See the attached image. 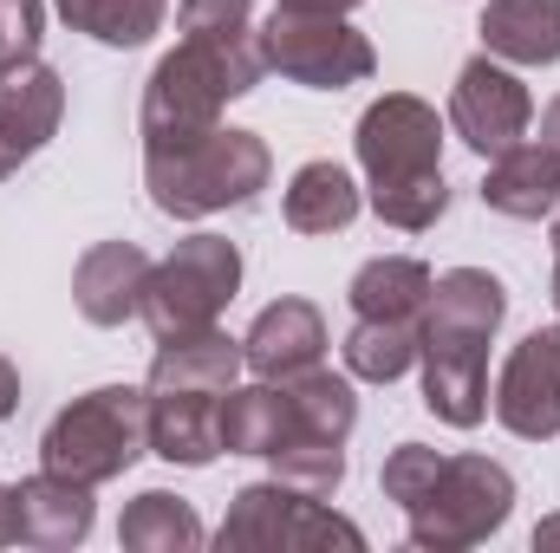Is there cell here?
<instances>
[{
  "label": "cell",
  "mask_w": 560,
  "mask_h": 553,
  "mask_svg": "<svg viewBox=\"0 0 560 553\" xmlns=\"http://www.w3.org/2000/svg\"><path fill=\"white\" fill-rule=\"evenodd\" d=\"M215 548L222 553H319V548L359 553L365 534L346 515H332L319 495H300L287 482H248L229 502V515L215 528Z\"/></svg>",
  "instance_id": "6"
},
{
  "label": "cell",
  "mask_w": 560,
  "mask_h": 553,
  "mask_svg": "<svg viewBox=\"0 0 560 553\" xmlns=\"http://www.w3.org/2000/svg\"><path fill=\"white\" fill-rule=\"evenodd\" d=\"M300 436V416H293V398L287 385L261 378V385H235L222 398V449L229 456H275Z\"/></svg>",
  "instance_id": "20"
},
{
  "label": "cell",
  "mask_w": 560,
  "mask_h": 553,
  "mask_svg": "<svg viewBox=\"0 0 560 553\" xmlns=\"http://www.w3.org/2000/svg\"><path fill=\"white\" fill-rule=\"evenodd\" d=\"M268 462H275V482L300 489V495H319V502L339 495V482H346V443H332V436H293Z\"/></svg>",
  "instance_id": "28"
},
{
  "label": "cell",
  "mask_w": 560,
  "mask_h": 553,
  "mask_svg": "<svg viewBox=\"0 0 560 553\" xmlns=\"http://www.w3.org/2000/svg\"><path fill=\"white\" fill-rule=\"evenodd\" d=\"M418 365H423V404H430L436 423L476 430V423L489 416V345L423 332Z\"/></svg>",
  "instance_id": "11"
},
{
  "label": "cell",
  "mask_w": 560,
  "mask_h": 553,
  "mask_svg": "<svg viewBox=\"0 0 560 553\" xmlns=\"http://www.w3.org/2000/svg\"><path fill=\"white\" fill-rule=\"evenodd\" d=\"M92 534V489L72 482V475H26L20 482V541L26 548H46V553H66Z\"/></svg>",
  "instance_id": "18"
},
{
  "label": "cell",
  "mask_w": 560,
  "mask_h": 553,
  "mask_svg": "<svg viewBox=\"0 0 560 553\" xmlns=\"http://www.w3.org/2000/svg\"><path fill=\"white\" fill-rule=\"evenodd\" d=\"M118 541L131 553H196L202 548V521L183 495H163V489H143L138 502L125 508L118 521Z\"/></svg>",
  "instance_id": "25"
},
{
  "label": "cell",
  "mask_w": 560,
  "mask_h": 553,
  "mask_svg": "<svg viewBox=\"0 0 560 553\" xmlns=\"http://www.w3.org/2000/svg\"><path fill=\"white\" fill-rule=\"evenodd\" d=\"M482 46L509 66H555L560 59V0H489Z\"/></svg>",
  "instance_id": "21"
},
{
  "label": "cell",
  "mask_w": 560,
  "mask_h": 553,
  "mask_svg": "<svg viewBox=\"0 0 560 553\" xmlns=\"http://www.w3.org/2000/svg\"><path fill=\"white\" fill-rule=\"evenodd\" d=\"M59 111H66V79L52 66H39V59L0 66V131L20 156H33L59 131Z\"/></svg>",
  "instance_id": "19"
},
{
  "label": "cell",
  "mask_w": 560,
  "mask_h": 553,
  "mask_svg": "<svg viewBox=\"0 0 560 553\" xmlns=\"http://www.w3.org/2000/svg\"><path fill=\"white\" fill-rule=\"evenodd\" d=\"M39 33H46V0H0V66L39 59Z\"/></svg>",
  "instance_id": "30"
},
{
  "label": "cell",
  "mask_w": 560,
  "mask_h": 553,
  "mask_svg": "<svg viewBox=\"0 0 560 553\" xmlns=\"http://www.w3.org/2000/svg\"><path fill=\"white\" fill-rule=\"evenodd\" d=\"M436 469H443V449H430V443H398V449L385 456V495H392L398 508H418L423 495H430V482H436Z\"/></svg>",
  "instance_id": "29"
},
{
  "label": "cell",
  "mask_w": 560,
  "mask_h": 553,
  "mask_svg": "<svg viewBox=\"0 0 560 553\" xmlns=\"http://www.w3.org/2000/svg\"><path fill=\"white\" fill-rule=\"evenodd\" d=\"M541 143H555V150H560V98L541 111Z\"/></svg>",
  "instance_id": "34"
},
{
  "label": "cell",
  "mask_w": 560,
  "mask_h": 553,
  "mask_svg": "<svg viewBox=\"0 0 560 553\" xmlns=\"http://www.w3.org/2000/svg\"><path fill=\"white\" fill-rule=\"evenodd\" d=\"M20 163H26V156H20V150H13V143H7V131H0V176H13V169H20Z\"/></svg>",
  "instance_id": "36"
},
{
  "label": "cell",
  "mask_w": 560,
  "mask_h": 553,
  "mask_svg": "<svg viewBox=\"0 0 560 553\" xmlns=\"http://www.w3.org/2000/svg\"><path fill=\"white\" fill-rule=\"evenodd\" d=\"M555 306H560V268H555Z\"/></svg>",
  "instance_id": "38"
},
{
  "label": "cell",
  "mask_w": 560,
  "mask_h": 553,
  "mask_svg": "<svg viewBox=\"0 0 560 553\" xmlns=\"http://www.w3.org/2000/svg\"><path fill=\"white\" fill-rule=\"evenodd\" d=\"M423 319H359L346 339V372L365 385H398L418 365Z\"/></svg>",
  "instance_id": "24"
},
{
  "label": "cell",
  "mask_w": 560,
  "mask_h": 553,
  "mask_svg": "<svg viewBox=\"0 0 560 553\" xmlns=\"http://www.w3.org/2000/svg\"><path fill=\"white\" fill-rule=\"evenodd\" d=\"M326 358V319L313 299H275L261 306V319L248 326L242 339V365L255 378H293V372H313Z\"/></svg>",
  "instance_id": "12"
},
{
  "label": "cell",
  "mask_w": 560,
  "mask_h": 553,
  "mask_svg": "<svg viewBox=\"0 0 560 553\" xmlns=\"http://www.w3.org/2000/svg\"><path fill=\"white\" fill-rule=\"evenodd\" d=\"M280 385H287V398H293L300 436H332V443L352 436V423H359V398H352V385H346L339 372L313 365V372H293V378H280Z\"/></svg>",
  "instance_id": "26"
},
{
  "label": "cell",
  "mask_w": 560,
  "mask_h": 553,
  "mask_svg": "<svg viewBox=\"0 0 560 553\" xmlns=\"http://www.w3.org/2000/svg\"><path fill=\"white\" fill-rule=\"evenodd\" d=\"M242 378V339L202 326V332H183V339H156V358H150V391H215L229 398Z\"/></svg>",
  "instance_id": "15"
},
{
  "label": "cell",
  "mask_w": 560,
  "mask_h": 553,
  "mask_svg": "<svg viewBox=\"0 0 560 553\" xmlns=\"http://www.w3.org/2000/svg\"><path fill=\"white\" fill-rule=\"evenodd\" d=\"M280 7H300V13H352L359 0H280Z\"/></svg>",
  "instance_id": "33"
},
{
  "label": "cell",
  "mask_w": 560,
  "mask_h": 553,
  "mask_svg": "<svg viewBox=\"0 0 560 553\" xmlns=\"http://www.w3.org/2000/svg\"><path fill=\"white\" fill-rule=\"evenodd\" d=\"M555 255H560V215H555Z\"/></svg>",
  "instance_id": "37"
},
{
  "label": "cell",
  "mask_w": 560,
  "mask_h": 553,
  "mask_svg": "<svg viewBox=\"0 0 560 553\" xmlns=\"http://www.w3.org/2000/svg\"><path fill=\"white\" fill-rule=\"evenodd\" d=\"M352 143H359V163H365L378 222H392L405 235L436 228V215L450 209V183H443V118L423 98H411V92H385L378 105H365Z\"/></svg>",
  "instance_id": "2"
},
{
  "label": "cell",
  "mask_w": 560,
  "mask_h": 553,
  "mask_svg": "<svg viewBox=\"0 0 560 553\" xmlns=\"http://www.w3.org/2000/svg\"><path fill=\"white\" fill-rule=\"evenodd\" d=\"M450 125H456V138L469 143L476 156H502V150H515V143L528 138L535 98H528V85H522L509 66H495V59L482 52V59H469V66L456 72Z\"/></svg>",
  "instance_id": "9"
},
{
  "label": "cell",
  "mask_w": 560,
  "mask_h": 553,
  "mask_svg": "<svg viewBox=\"0 0 560 553\" xmlns=\"http://www.w3.org/2000/svg\"><path fill=\"white\" fill-rule=\"evenodd\" d=\"M515 508V475L489 456H443L430 495L411 515V548L423 553H463V548H482Z\"/></svg>",
  "instance_id": "5"
},
{
  "label": "cell",
  "mask_w": 560,
  "mask_h": 553,
  "mask_svg": "<svg viewBox=\"0 0 560 553\" xmlns=\"http://www.w3.org/2000/svg\"><path fill=\"white\" fill-rule=\"evenodd\" d=\"M509 313V293L502 280L482 274V268H450L443 280H430V306H423V332L436 339H476L489 345L495 326Z\"/></svg>",
  "instance_id": "17"
},
{
  "label": "cell",
  "mask_w": 560,
  "mask_h": 553,
  "mask_svg": "<svg viewBox=\"0 0 560 553\" xmlns=\"http://www.w3.org/2000/svg\"><path fill=\"white\" fill-rule=\"evenodd\" d=\"M52 7L66 13L72 33H92L98 46H143L170 13V0H52Z\"/></svg>",
  "instance_id": "27"
},
{
  "label": "cell",
  "mask_w": 560,
  "mask_h": 553,
  "mask_svg": "<svg viewBox=\"0 0 560 553\" xmlns=\"http://www.w3.org/2000/svg\"><path fill=\"white\" fill-rule=\"evenodd\" d=\"M495 416L502 430H515L522 443H548L560 436V326H541L528 332L502 378H495Z\"/></svg>",
  "instance_id": "10"
},
{
  "label": "cell",
  "mask_w": 560,
  "mask_h": 553,
  "mask_svg": "<svg viewBox=\"0 0 560 553\" xmlns=\"http://www.w3.org/2000/svg\"><path fill=\"white\" fill-rule=\"evenodd\" d=\"M150 255L138 242H98L79 274H72V299L92 326H125L131 313H143V286H150Z\"/></svg>",
  "instance_id": "13"
},
{
  "label": "cell",
  "mask_w": 560,
  "mask_h": 553,
  "mask_svg": "<svg viewBox=\"0 0 560 553\" xmlns=\"http://www.w3.org/2000/svg\"><path fill=\"white\" fill-rule=\"evenodd\" d=\"M150 449V391L138 385H98L72 398L39 436V469L72 475L85 489L118 482L131 462Z\"/></svg>",
  "instance_id": "4"
},
{
  "label": "cell",
  "mask_w": 560,
  "mask_h": 553,
  "mask_svg": "<svg viewBox=\"0 0 560 553\" xmlns=\"http://www.w3.org/2000/svg\"><path fill=\"white\" fill-rule=\"evenodd\" d=\"M13 541H20V489L0 482V548H13Z\"/></svg>",
  "instance_id": "31"
},
{
  "label": "cell",
  "mask_w": 560,
  "mask_h": 553,
  "mask_svg": "<svg viewBox=\"0 0 560 553\" xmlns=\"http://www.w3.org/2000/svg\"><path fill=\"white\" fill-rule=\"evenodd\" d=\"M359 215V183L339 163H300L287 183V228L293 235H339Z\"/></svg>",
  "instance_id": "22"
},
{
  "label": "cell",
  "mask_w": 560,
  "mask_h": 553,
  "mask_svg": "<svg viewBox=\"0 0 560 553\" xmlns=\"http://www.w3.org/2000/svg\"><path fill=\"white\" fill-rule=\"evenodd\" d=\"M150 456L176 469H209L222 456V398L215 391H150Z\"/></svg>",
  "instance_id": "14"
},
{
  "label": "cell",
  "mask_w": 560,
  "mask_h": 553,
  "mask_svg": "<svg viewBox=\"0 0 560 553\" xmlns=\"http://www.w3.org/2000/svg\"><path fill=\"white\" fill-rule=\"evenodd\" d=\"M268 59H261V33H183L176 52L156 59L150 85H143L138 131L143 150H170L202 131H215L229 98H248L261 85Z\"/></svg>",
  "instance_id": "1"
},
{
  "label": "cell",
  "mask_w": 560,
  "mask_h": 553,
  "mask_svg": "<svg viewBox=\"0 0 560 553\" xmlns=\"http://www.w3.org/2000/svg\"><path fill=\"white\" fill-rule=\"evenodd\" d=\"M423 306H430V268L411 255H378L352 274L359 319H423Z\"/></svg>",
  "instance_id": "23"
},
{
  "label": "cell",
  "mask_w": 560,
  "mask_h": 553,
  "mask_svg": "<svg viewBox=\"0 0 560 553\" xmlns=\"http://www.w3.org/2000/svg\"><path fill=\"white\" fill-rule=\"evenodd\" d=\"M13 404H20V372H13V358H0V423L13 416Z\"/></svg>",
  "instance_id": "32"
},
{
  "label": "cell",
  "mask_w": 560,
  "mask_h": 553,
  "mask_svg": "<svg viewBox=\"0 0 560 553\" xmlns=\"http://www.w3.org/2000/svg\"><path fill=\"white\" fill-rule=\"evenodd\" d=\"M535 548H541V553H548V548H560V515H548V521L535 528Z\"/></svg>",
  "instance_id": "35"
},
{
  "label": "cell",
  "mask_w": 560,
  "mask_h": 553,
  "mask_svg": "<svg viewBox=\"0 0 560 553\" xmlns=\"http://www.w3.org/2000/svg\"><path fill=\"white\" fill-rule=\"evenodd\" d=\"M268 143L255 131H202L189 143H170V150H143V189L163 215H215V209H242L268 189Z\"/></svg>",
  "instance_id": "3"
},
{
  "label": "cell",
  "mask_w": 560,
  "mask_h": 553,
  "mask_svg": "<svg viewBox=\"0 0 560 553\" xmlns=\"http://www.w3.org/2000/svg\"><path fill=\"white\" fill-rule=\"evenodd\" d=\"M261 59L268 72L313 85V92H346L365 85L378 52L359 26H346V13H300V7H275L261 26Z\"/></svg>",
  "instance_id": "8"
},
{
  "label": "cell",
  "mask_w": 560,
  "mask_h": 553,
  "mask_svg": "<svg viewBox=\"0 0 560 553\" xmlns=\"http://www.w3.org/2000/svg\"><path fill=\"white\" fill-rule=\"evenodd\" d=\"M242 286V255L235 242L222 235H189L176 242L156 268H150V286H143V319L156 339H183V332H202L222 319V306L235 299Z\"/></svg>",
  "instance_id": "7"
},
{
  "label": "cell",
  "mask_w": 560,
  "mask_h": 553,
  "mask_svg": "<svg viewBox=\"0 0 560 553\" xmlns=\"http://www.w3.org/2000/svg\"><path fill=\"white\" fill-rule=\"evenodd\" d=\"M482 202L495 215H515V222H541L560 209V150L555 143H515L489 163L482 176Z\"/></svg>",
  "instance_id": "16"
}]
</instances>
